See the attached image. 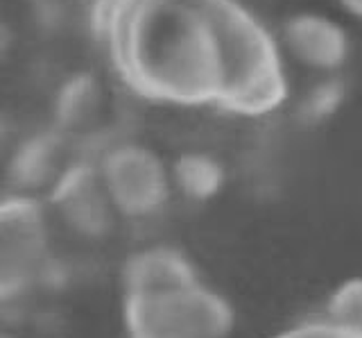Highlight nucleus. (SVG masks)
Listing matches in <instances>:
<instances>
[{
  "label": "nucleus",
  "instance_id": "nucleus-1",
  "mask_svg": "<svg viewBox=\"0 0 362 338\" xmlns=\"http://www.w3.org/2000/svg\"><path fill=\"white\" fill-rule=\"evenodd\" d=\"M136 21L132 84L156 103L218 105L226 77L222 0H163Z\"/></svg>",
  "mask_w": 362,
  "mask_h": 338
},
{
  "label": "nucleus",
  "instance_id": "nucleus-2",
  "mask_svg": "<svg viewBox=\"0 0 362 338\" xmlns=\"http://www.w3.org/2000/svg\"><path fill=\"white\" fill-rule=\"evenodd\" d=\"M54 225L39 198L0 196V320L25 327L30 304L45 288L54 259Z\"/></svg>",
  "mask_w": 362,
  "mask_h": 338
},
{
  "label": "nucleus",
  "instance_id": "nucleus-3",
  "mask_svg": "<svg viewBox=\"0 0 362 338\" xmlns=\"http://www.w3.org/2000/svg\"><path fill=\"white\" fill-rule=\"evenodd\" d=\"M222 28L226 77L218 105L245 116H263L281 107L288 80L276 43L233 0H222Z\"/></svg>",
  "mask_w": 362,
  "mask_h": 338
},
{
  "label": "nucleus",
  "instance_id": "nucleus-4",
  "mask_svg": "<svg viewBox=\"0 0 362 338\" xmlns=\"http://www.w3.org/2000/svg\"><path fill=\"white\" fill-rule=\"evenodd\" d=\"M124 338H229L235 327L231 302L204 279L192 284L120 295Z\"/></svg>",
  "mask_w": 362,
  "mask_h": 338
},
{
  "label": "nucleus",
  "instance_id": "nucleus-5",
  "mask_svg": "<svg viewBox=\"0 0 362 338\" xmlns=\"http://www.w3.org/2000/svg\"><path fill=\"white\" fill-rule=\"evenodd\" d=\"M93 162L122 227H145L163 218L175 193L170 164L154 148L118 139L105 145Z\"/></svg>",
  "mask_w": 362,
  "mask_h": 338
},
{
  "label": "nucleus",
  "instance_id": "nucleus-6",
  "mask_svg": "<svg viewBox=\"0 0 362 338\" xmlns=\"http://www.w3.org/2000/svg\"><path fill=\"white\" fill-rule=\"evenodd\" d=\"M43 202L54 230L66 232L84 247L107 243L122 227L98 166L88 157H75Z\"/></svg>",
  "mask_w": 362,
  "mask_h": 338
},
{
  "label": "nucleus",
  "instance_id": "nucleus-7",
  "mask_svg": "<svg viewBox=\"0 0 362 338\" xmlns=\"http://www.w3.org/2000/svg\"><path fill=\"white\" fill-rule=\"evenodd\" d=\"M75 159L71 141L54 128L37 130L11 143L3 166L9 193L43 200Z\"/></svg>",
  "mask_w": 362,
  "mask_h": 338
},
{
  "label": "nucleus",
  "instance_id": "nucleus-8",
  "mask_svg": "<svg viewBox=\"0 0 362 338\" xmlns=\"http://www.w3.org/2000/svg\"><path fill=\"white\" fill-rule=\"evenodd\" d=\"M197 279L202 277L195 261L179 245L158 239L139 243L118 268L120 295L175 288Z\"/></svg>",
  "mask_w": 362,
  "mask_h": 338
},
{
  "label": "nucleus",
  "instance_id": "nucleus-9",
  "mask_svg": "<svg viewBox=\"0 0 362 338\" xmlns=\"http://www.w3.org/2000/svg\"><path fill=\"white\" fill-rule=\"evenodd\" d=\"M107 109L105 86L93 73H75L62 82L54 96V130L68 141L95 137Z\"/></svg>",
  "mask_w": 362,
  "mask_h": 338
},
{
  "label": "nucleus",
  "instance_id": "nucleus-10",
  "mask_svg": "<svg viewBox=\"0 0 362 338\" xmlns=\"http://www.w3.org/2000/svg\"><path fill=\"white\" fill-rule=\"evenodd\" d=\"M283 41L297 62L310 69H337L349 55V39L333 18L303 12L292 16L283 28Z\"/></svg>",
  "mask_w": 362,
  "mask_h": 338
},
{
  "label": "nucleus",
  "instance_id": "nucleus-11",
  "mask_svg": "<svg viewBox=\"0 0 362 338\" xmlns=\"http://www.w3.org/2000/svg\"><path fill=\"white\" fill-rule=\"evenodd\" d=\"M170 182L175 196L188 202H209L224 188L226 173L218 157L188 150L170 162Z\"/></svg>",
  "mask_w": 362,
  "mask_h": 338
},
{
  "label": "nucleus",
  "instance_id": "nucleus-12",
  "mask_svg": "<svg viewBox=\"0 0 362 338\" xmlns=\"http://www.w3.org/2000/svg\"><path fill=\"white\" fill-rule=\"evenodd\" d=\"M326 320L362 338V277H351L335 288Z\"/></svg>",
  "mask_w": 362,
  "mask_h": 338
},
{
  "label": "nucleus",
  "instance_id": "nucleus-13",
  "mask_svg": "<svg viewBox=\"0 0 362 338\" xmlns=\"http://www.w3.org/2000/svg\"><path fill=\"white\" fill-rule=\"evenodd\" d=\"M301 338H360L351 334L342 327L333 325L331 320H315V322H303L299 325Z\"/></svg>",
  "mask_w": 362,
  "mask_h": 338
},
{
  "label": "nucleus",
  "instance_id": "nucleus-14",
  "mask_svg": "<svg viewBox=\"0 0 362 338\" xmlns=\"http://www.w3.org/2000/svg\"><path fill=\"white\" fill-rule=\"evenodd\" d=\"M11 50H14V30L0 16V64H5L9 60Z\"/></svg>",
  "mask_w": 362,
  "mask_h": 338
},
{
  "label": "nucleus",
  "instance_id": "nucleus-15",
  "mask_svg": "<svg viewBox=\"0 0 362 338\" xmlns=\"http://www.w3.org/2000/svg\"><path fill=\"white\" fill-rule=\"evenodd\" d=\"M11 143H14V139H11V128H9L7 118L0 114V173H3V166H5Z\"/></svg>",
  "mask_w": 362,
  "mask_h": 338
},
{
  "label": "nucleus",
  "instance_id": "nucleus-16",
  "mask_svg": "<svg viewBox=\"0 0 362 338\" xmlns=\"http://www.w3.org/2000/svg\"><path fill=\"white\" fill-rule=\"evenodd\" d=\"M339 5H342L346 12H351L354 16L362 18V0H339Z\"/></svg>",
  "mask_w": 362,
  "mask_h": 338
},
{
  "label": "nucleus",
  "instance_id": "nucleus-17",
  "mask_svg": "<svg viewBox=\"0 0 362 338\" xmlns=\"http://www.w3.org/2000/svg\"><path fill=\"white\" fill-rule=\"evenodd\" d=\"M269 338H301V332H299V325L297 327H290V329H283L274 336H269Z\"/></svg>",
  "mask_w": 362,
  "mask_h": 338
},
{
  "label": "nucleus",
  "instance_id": "nucleus-18",
  "mask_svg": "<svg viewBox=\"0 0 362 338\" xmlns=\"http://www.w3.org/2000/svg\"><path fill=\"white\" fill-rule=\"evenodd\" d=\"M0 338H18V334L11 329V327H7L3 320H0Z\"/></svg>",
  "mask_w": 362,
  "mask_h": 338
},
{
  "label": "nucleus",
  "instance_id": "nucleus-19",
  "mask_svg": "<svg viewBox=\"0 0 362 338\" xmlns=\"http://www.w3.org/2000/svg\"><path fill=\"white\" fill-rule=\"evenodd\" d=\"M28 338H57V336H48V334H30Z\"/></svg>",
  "mask_w": 362,
  "mask_h": 338
}]
</instances>
